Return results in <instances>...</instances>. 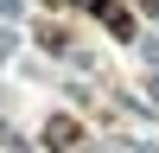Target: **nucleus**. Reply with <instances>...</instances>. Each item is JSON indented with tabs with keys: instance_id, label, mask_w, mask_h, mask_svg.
<instances>
[{
	"instance_id": "nucleus-1",
	"label": "nucleus",
	"mask_w": 159,
	"mask_h": 153,
	"mask_svg": "<svg viewBox=\"0 0 159 153\" xmlns=\"http://www.w3.org/2000/svg\"><path fill=\"white\" fill-rule=\"evenodd\" d=\"M83 7H89V13H96V19H102V26H108V32H115V38H134V13H127V7H121V0H83Z\"/></svg>"
},
{
	"instance_id": "nucleus-2",
	"label": "nucleus",
	"mask_w": 159,
	"mask_h": 153,
	"mask_svg": "<svg viewBox=\"0 0 159 153\" xmlns=\"http://www.w3.org/2000/svg\"><path fill=\"white\" fill-rule=\"evenodd\" d=\"M76 140H83V121H76V115H51L45 121V147L51 153H70Z\"/></svg>"
},
{
	"instance_id": "nucleus-3",
	"label": "nucleus",
	"mask_w": 159,
	"mask_h": 153,
	"mask_svg": "<svg viewBox=\"0 0 159 153\" xmlns=\"http://www.w3.org/2000/svg\"><path fill=\"white\" fill-rule=\"evenodd\" d=\"M147 13H159V0H147Z\"/></svg>"
}]
</instances>
